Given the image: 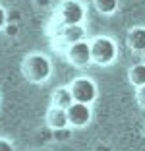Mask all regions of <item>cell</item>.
<instances>
[{"label": "cell", "mask_w": 145, "mask_h": 151, "mask_svg": "<svg viewBox=\"0 0 145 151\" xmlns=\"http://www.w3.org/2000/svg\"><path fill=\"white\" fill-rule=\"evenodd\" d=\"M22 72L25 76V80H29L31 83H45L52 74V64H50L48 56H45V54L31 52L23 58Z\"/></svg>", "instance_id": "obj_1"}, {"label": "cell", "mask_w": 145, "mask_h": 151, "mask_svg": "<svg viewBox=\"0 0 145 151\" xmlns=\"http://www.w3.org/2000/svg\"><path fill=\"white\" fill-rule=\"evenodd\" d=\"M118 56V47L110 37H95L91 41V58L97 66H108Z\"/></svg>", "instance_id": "obj_2"}, {"label": "cell", "mask_w": 145, "mask_h": 151, "mask_svg": "<svg viewBox=\"0 0 145 151\" xmlns=\"http://www.w3.org/2000/svg\"><path fill=\"white\" fill-rule=\"evenodd\" d=\"M85 19V8L79 0H64L58 6V22L60 27L81 25Z\"/></svg>", "instance_id": "obj_3"}, {"label": "cell", "mask_w": 145, "mask_h": 151, "mask_svg": "<svg viewBox=\"0 0 145 151\" xmlns=\"http://www.w3.org/2000/svg\"><path fill=\"white\" fill-rule=\"evenodd\" d=\"M70 91L74 95V101L83 103V105H91L99 95L95 81H91L89 78H75L70 83Z\"/></svg>", "instance_id": "obj_4"}, {"label": "cell", "mask_w": 145, "mask_h": 151, "mask_svg": "<svg viewBox=\"0 0 145 151\" xmlns=\"http://www.w3.org/2000/svg\"><path fill=\"white\" fill-rule=\"evenodd\" d=\"M66 58L70 60V64L78 68H85L93 62L91 58V43L89 41H79V43L68 47L66 50Z\"/></svg>", "instance_id": "obj_5"}, {"label": "cell", "mask_w": 145, "mask_h": 151, "mask_svg": "<svg viewBox=\"0 0 145 151\" xmlns=\"http://www.w3.org/2000/svg\"><path fill=\"white\" fill-rule=\"evenodd\" d=\"M91 105H83V103H74L68 109V122L74 128H83L91 122Z\"/></svg>", "instance_id": "obj_6"}, {"label": "cell", "mask_w": 145, "mask_h": 151, "mask_svg": "<svg viewBox=\"0 0 145 151\" xmlns=\"http://www.w3.org/2000/svg\"><path fill=\"white\" fill-rule=\"evenodd\" d=\"M47 124L52 130H64L70 122H68V111L66 109L50 107L47 112Z\"/></svg>", "instance_id": "obj_7"}, {"label": "cell", "mask_w": 145, "mask_h": 151, "mask_svg": "<svg viewBox=\"0 0 145 151\" xmlns=\"http://www.w3.org/2000/svg\"><path fill=\"white\" fill-rule=\"evenodd\" d=\"M60 39L72 47V45L79 43V41H85V29L81 25H68V27H60Z\"/></svg>", "instance_id": "obj_8"}, {"label": "cell", "mask_w": 145, "mask_h": 151, "mask_svg": "<svg viewBox=\"0 0 145 151\" xmlns=\"http://www.w3.org/2000/svg\"><path fill=\"white\" fill-rule=\"evenodd\" d=\"M74 95L70 91V85L68 87H58L56 91L52 93V107H58V109H70L74 105Z\"/></svg>", "instance_id": "obj_9"}, {"label": "cell", "mask_w": 145, "mask_h": 151, "mask_svg": "<svg viewBox=\"0 0 145 151\" xmlns=\"http://www.w3.org/2000/svg\"><path fill=\"white\" fill-rule=\"evenodd\" d=\"M128 47L132 50H145V27H134L128 31Z\"/></svg>", "instance_id": "obj_10"}, {"label": "cell", "mask_w": 145, "mask_h": 151, "mask_svg": "<svg viewBox=\"0 0 145 151\" xmlns=\"http://www.w3.org/2000/svg\"><path fill=\"white\" fill-rule=\"evenodd\" d=\"M128 80L136 87H143L145 85V64H136L128 70Z\"/></svg>", "instance_id": "obj_11"}, {"label": "cell", "mask_w": 145, "mask_h": 151, "mask_svg": "<svg viewBox=\"0 0 145 151\" xmlns=\"http://www.w3.org/2000/svg\"><path fill=\"white\" fill-rule=\"evenodd\" d=\"M93 6L97 8L99 14H105V16H110L118 10V0H93Z\"/></svg>", "instance_id": "obj_12"}, {"label": "cell", "mask_w": 145, "mask_h": 151, "mask_svg": "<svg viewBox=\"0 0 145 151\" xmlns=\"http://www.w3.org/2000/svg\"><path fill=\"white\" fill-rule=\"evenodd\" d=\"M6 25H8V12L4 6H0V31L6 29Z\"/></svg>", "instance_id": "obj_13"}, {"label": "cell", "mask_w": 145, "mask_h": 151, "mask_svg": "<svg viewBox=\"0 0 145 151\" xmlns=\"http://www.w3.org/2000/svg\"><path fill=\"white\" fill-rule=\"evenodd\" d=\"M136 99H137V103H139V107L145 109V85H143V87H137Z\"/></svg>", "instance_id": "obj_14"}, {"label": "cell", "mask_w": 145, "mask_h": 151, "mask_svg": "<svg viewBox=\"0 0 145 151\" xmlns=\"http://www.w3.org/2000/svg\"><path fill=\"white\" fill-rule=\"evenodd\" d=\"M0 151H16V149H14V143L12 142L0 138Z\"/></svg>", "instance_id": "obj_15"}]
</instances>
